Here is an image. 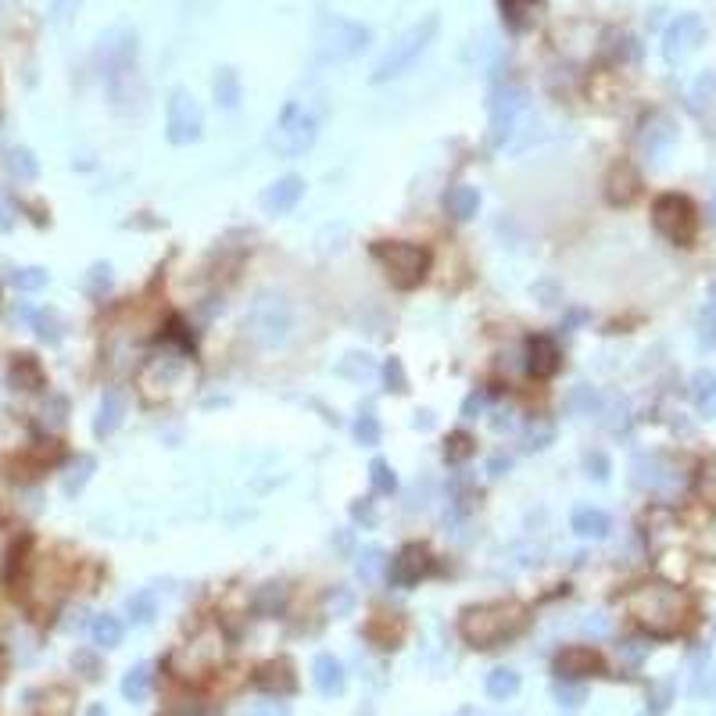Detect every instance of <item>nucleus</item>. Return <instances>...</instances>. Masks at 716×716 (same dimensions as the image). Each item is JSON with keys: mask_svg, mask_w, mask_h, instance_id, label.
Instances as JSON below:
<instances>
[{"mask_svg": "<svg viewBox=\"0 0 716 716\" xmlns=\"http://www.w3.org/2000/svg\"><path fill=\"white\" fill-rule=\"evenodd\" d=\"M623 606L652 638H674L691 623V598L670 584H638L634 591H627Z\"/></svg>", "mask_w": 716, "mask_h": 716, "instance_id": "obj_1", "label": "nucleus"}, {"mask_svg": "<svg viewBox=\"0 0 716 716\" xmlns=\"http://www.w3.org/2000/svg\"><path fill=\"white\" fill-rule=\"evenodd\" d=\"M527 623V609L520 602H484L462 613L459 634L473 648H495L502 641L516 638Z\"/></svg>", "mask_w": 716, "mask_h": 716, "instance_id": "obj_2", "label": "nucleus"}, {"mask_svg": "<svg viewBox=\"0 0 716 716\" xmlns=\"http://www.w3.org/2000/svg\"><path fill=\"white\" fill-rule=\"evenodd\" d=\"M290 330H294V312H290V301L283 298L280 290H262L255 294V301L244 312V333L248 341L262 351H273L280 344H287Z\"/></svg>", "mask_w": 716, "mask_h": 716, "instance_id": "obj_3", "label": "nucleus"}, {"mask_svg": "<svg viewBox=\"0 0 716 716\" xmlns=\"http://www.w3.org/2000/svg\"><path fill=\"white\" fill-rule=\"evenodd\" d=\"M222 659H226V634H222L215 623H208L187 645H179L176 652H172L169 670L176 677H183V681H201V677H208L212 670H219Z\"/></svg>", "mask_w": 716, "mask_h": 716, "instance_id": "obj_4", "label": "nucleus"}, {"mask_svg": "<svg viewBox=\"0 0 716 716\" xmlns=\"http://www.w3.org/2000/svg\"><path fill=\"white\" fill-rule=\"evenodd\" d=\"M373 258L384 265L387 280L398 290H412L427 280L430 273V251L412 240H376Z\"/></svg>", "mask_w": 716, "mask_h": 716, "instance_id": "obj_5", "label": "nucleus"}, {"mask_svg": "<svg viewBox=\"0 0 716 716\" xmlns=\"http://www.w3.org/2000/svg\"><path fill=\"white\" fill-rule=\"evenodd\" d=\"M652 226L670 244L688 248V244H695V233H699V212L684 194H663L652 205Z\"/></svg>", "mask_w": 716, "mask_h": 716, "instance_id": "obj_6", "label": "nucleus"}, {"mask_svg": "<svg viewBox=\"0 0 716 716\" xmlns=\"http://www.w3.org/2000/svg\"><path fill=\"white\" fill-rule=\"evenodd\" d=\"M187 358L179 355V351H162V355H151L140 369V391L147 394L151 401L158 398H172V394L183 391L187 384Z\"/></svg>", "mask_w": 716, "mask_h": 716, "instance_id": "obj_7", "label": "nucleus"}, {"mask_svg": "<svg viewBox=\"0 0 716 716\" xmlns=\"http://www.w3.org/2000/svg\"><path fill=\"white\" fill-rule=\"evenodd\" d=\"M205 133V111L187 90H172L169 108H165V137L176 147H190Z\"/></svg>", "mask_w": 716, "mask_h": 716, "instance_id": "obj_8", "label": "nucleus"}, {"mask_svg": "<svg viewBox=\"0 0 716 716\" xmlns=\"http://www.w3.org/2000/svg\"><path fill=\"white\" fill-rule=\"evenodd\" d=\"M316 137H319L316 119H312V115H308L301 104H287V108H283V115H280V122H276L273 147L280 154H287V158H298V154L312 151Z\"/></svg>", "mask_w": 716, "mask_h": 716, "instance_id": "obj_9", "label": "nucleus"}, {"mask_svg": "<svg viewBox=\"0 0 716 716\" xmlns=\"http://www.w3.org/2000/svg\"><path fill=\"white\" fill-rule=\"evenodd\" d=\"M434 29H437V22L434 18H427L423 26H416V29H409V33L401 36L398 43L391 47V54H387L380 65H376V83H384V79H391V76H398L401 69H409L412 61H416V54L423 51L430 43V36H434Z\"/></svg>", "mask_w": 716, "mask_h": 716, "instance_id": "obj_10", "label": "nucleus"}, {"mask_svg": "<svg viewBox=\"0 0 716 716\" xmlns=\"http://www.w3.org/2000/svg\"><path fill=\"white\" fill-rule=\"evenodd\" d=\"M430 570H434V559H430L427 548L405 545L391 559V566H387V577H391V584H398V588H412V584H419Z\"/></svg>", "mask_w": 716, "mask_h": 716, "instance_id": "obj_11", "label": "nucleus"}, {"mask_svg": "<svg viewBox=\"0 0 716 716\" xmlns=\"http://www.w3.org/2000/svg\"><path fill=\"white\" fill-rule=\"evenodd\" d=\"M602 656H598L591 645H570L555 656V674L563 681H580V677H595L602 674Z\"/></svg>", "mask_w": 716, "mask_h": 716, "instance_id": "obj_12", "label": "nucleus"}, {"mask_svg": "<svg viewBox=\"0 0 716 716\" xmlns=\"http://www.w3.org/2000/svg\"><path fill=\"white\" fill-rule=\"evenodd\" d=\"M559 366H563V351H559V344H555L552 337H545V333L530 337L527 341V373L534 376V380H552V376L559 373Z\"/></svg>", "mask_w": 716, "mask_h": 716, "instance_id": "obj_13", "label": "nucleus"}, {"mask_svg": "<svg viewBox=\"0 0 716 716\" xmlns=\"http://www.w3.org/2000/svg\"><path fill=\"white\" fill-rule=\"evenodd\" d=\"M305 197V179L301 176H280L276 183L262 190V208L265 215H287L298 208V201Z\"/></svg>", "mask_w": 716, "mask_h": 716, "instance_id": "obj_14", "label": "nucleus"}, {"mask_svg": "<svg viewBox=\"0 0 716 716\" xmlns=\"http://www.w3.org/2000/svg\"><path fill=\"white\" fill-rule=\"evenodd\" d=\"M126 405H129V394L122 387H108L101 394V405H97V416H94V434L97 437H111L115 430L122 427V419H126Z\"/></svg>", "mask_w": 716, "mask_h": 716, "instance_id": "obj_15", "label": "nucleus"}, {"mask_svg": "<svg viewBox=\"0 0 716 716\" xmlns=\"http://www.w3.org/2000/svg\"><path fill=\"white\" fill-rule=\"evenodd\" d=\"M255 688L265 691V695H276V699H283V695H290V691L298 688L294 666H290L287 659H273V663L258 666V670H255Z\"/></svg>", "mask_w": 716, "mask_h": 716, "instance_id": "obj_16", "label": "nucleus"}, {"mask_svg": "<svg viewBox=\"0 0 716 716\" xmlns=\"http://www.w3.org/2000/svg\"><path fill=\"white\" fill-rule=\"evenodd\" d=\"M520 108H523L520 90H509V94L495 97V104H491V147H502L505 140H509L512 122H516Z\"/></svg>", "mask_w": 716, "mask_h": 716, "instance_id": "obj_17", "label": "nucleus"}, {"mask_svg": "<svg viewBox=\"0 0 716 716\" xmlns=\"http://www.w3.org/2000/svg\"><path fill=\"white\" fill-rule=\"evenodd\" d=\"M638 190H641V176L627 162H620L613 172H609L606 197L613 201V205H631L634 197H638Z\"/></svg>", "mask_w": 716, "mask_h": 716, "instance_id": "obj_18", "label": "nucleus"}, {"mask_svg": "<svg viewBox=\"0 0 716 716\" xmlns=\"http://www.w3.org/2000/svg\"><path fill=\"white\" fill-rule=\"evenodd\" d=\"M11 384L18 387V391H43V384H47V376H43L40 362H36L33 355H15L11 358Z\"/></svg>", "mask_w": 716, "mask_h": 716, "instance_id": "obj_19", "label": "nucleus"}, {"mask_svg": "<svg viewBox=\"0 0 716 716\" xmlns=\"http://www.w3.org/2000/svg\"><path fill=\"white\" fill-rule=\"evenodd\" d=\"M312 681H316V688L323 691V695H341L344 691V666L341 659L333 656H316V663H312Z\"/></svg>", "mask_w": 716, "mask_h": 716, "instance_id": "obj_20", "label": "nucleus"}, {"mask_svg": "<svg viewBox=\"0 0 716 716\" xmlns=\"http://www.w3.org/2000/svg\"><path fill=\"white\" fill-rule=\"evenodd\" d=\"M444 208H448V215H452V219H459V222L473 219V215L480 212V190L459 183V187H452L448 194H444Z\"/></svg>", "mask_w": 716, "mask_h": 716, "instance_id": "obj_21", "label": "nucleus"}, {"mask_svg": "<svg viewBox=\"0 0 716 716\" xmlns=\"http://www.w3.org/2000/svg\"><path fill=\"white\" fill-rule=\"evenodd\" d=\"M4 169L15 179H26V183L40 176V162H36L33 151H26V147H11V151L4 154Z\"/></svg>", "mask_w": 716, "mask_h": 716, "instance_id": "obj_22", "label": "nucleus"}, {"mask_svg": "<svg viewBox=\"0 0 716 716\" xmlns=\"http://www.w3.org/2000/svg\"><path fill=\"white\" fill-rule=\"evenodd\" d=\"M541 4V0H498V8H502V18L509 29H527L530 18H534V8Z\"/></svg>", "mask_w": 716, "mask_h": 716, "instance_id": "obj_23", "label": "nucleus"}, {"mask_svg": "<svg viewBox=\"0 0 716 716\" xmlns=\"http://www.w3.org/2000/svg\"><path fill=\"white\" fill-rule=\"evenodd\" d=\"M573 530H577L580 537H606L609 516L602 509H577L573 512Z\"/></svg>", "mask_w": 716, "mask_h": 716, "instance_id": "obj_24", "label": "nucleus"}, {"mask_svg": "<svg viewBox=\"0 0 716 716\" xmlns=\"http://www.w3.org/2000/svg\"><path fill=\"white\" fill-rule=\"evenodd\" d=\"M151 684H154V674L151 666H133L126 674V681H122V695H126L129 702H144L147 695H151Z\"/></svg>", "mask_w": 716, "mask_h": 716, "instance_id": "obj_25", "label": "nucleus"}, {"mask_svg": "<svg viewBox=\"0 0 716 716\" xmlns=\"http://www.w3.org/2000/svg\"><path fill=\"white\" fill-rule=\"evenodd\" d=\"M387 573V559H384V552L376 545H369V548H362L358 552V577H362V584H376V580L384 577Z\"/></svg>", "mask_w": 716, "mask_h": 716, "instance_id": "obj_26", "label": "nucleus"}, {"mask_svg": "<svg viewBox=\"0 0 716 716\" xmlns=\"http://www.w3.org/2000/svg\"><path fill=\"white\" fill-rule=\"evenodd\" d=\"M94 469H97L94 455H76V459H72V466L65 469V495H79Z\"/></svg>", "mask_w": 716, "mask_h": 716, "instance_id": "obj_27", "label": "nucleus"}, {"mask_svg": "<svg viewBox=\"0 0 716 716\" xmlns=\"http://www.w3.org/2000/svg\"><path fill=\"white\" fill-rule=\"evenodd\" d=\"M520 691V674L516 670H495V674H487V695L495 702H505V699H512Z\"/></svg>", "mask_w": 716, "mask_h": 716, "instance_id": "obj_28", "label": "nucleus"}, {"mask_svg": "<svg viewBox=\"0 0 716 716\" xmlns=\"http://www.w3.org/2000/svg\"><path fill=\"white\" fill-rule=\"evenodd\" d=\"M90 638H94V645H101V648H115L122 641V623H119V616H97L94 623H90Z\"/></svg>", "mask_w": 716, "mask_h": 716, "instance_id": "obj_29", "label": "nucleus"}, {"mask_svg": "<svg viewBox=\"0 0 716 716\" xmlns=\"http://www.w3.org/2000/svg\"><path fill=\"white\" fill-rule=\"evenodd\" d=\"M473 452H477V441H473L466 430H455V434H448V441H444V462H452V466H462L466 459H473Z\"/></svg>", "mask_w": 716, "mask_h": 716, "instance_id": "obj_30", "label": "nucleus"}, {"mask_svg": "<svg viewBox=\"0 0 716 716\" xmlns=\"http://www.w3.org/2000/svg\"><path fill=\"white\" fill-rule=\"evenodd\" d=\"M126 613H129V620L133 623H151L154 616H158V595H154L151 588L137 591V595L126 602Z\"/></svg>", "mask_w": 716, "mask_h": 716, "instance_id": "obj_31", "label": "nucleus"}, {"mask_svg": "<svg viewBox=\"0 0 716 716\" xmlns=\"http://www.w3.org/2000/svg\"><path fill=\"white\" fill-rule=\"evenodd\" d=\"M555 437V427L548 423L545 416H530L527 419V430H523V441H527L530 452H541V448H548Z\"/></svg>", "mask_w": 716, "mask_h": 716, "instance_id": "obj_32", "label": "nucleus"}, {"mask_svg": "<svg viewBox=\"0 0 716 716\" xmlns=\"http://www.w3.org/2000/svg\"><path fill=\"white\" fill-rule=\"evenodd\" d=\"M401 620H391V616H376L373 623H369V638L376 641L380 648H394V641L401 638Z\"/></svg>", "mask_w": 716, "mask_h": 716, "instance_id": "obj_33", "label": "nucleus"}, {"mask_svg": "<svg viewBox=\"0 0 716 716\" xmlns=\"http://www.w3.org/2000/svg\"><path fill=\"white\" fill-rule=\"evenodd\" d=\"M369 480H373L376 495H394V491H398V477H394L391 462H384V459L369 462Z\"/></svg>", "mask_w": 716, "mask_h": 716, "instance_id": "obj_34", "label": "nucleus"}, {"mask_svg": "<svg viewBox=\"0 0 716 716\" xmlns=\"http://www.w3.org/2000/svg\"><path fill=\"white\" fill-rule=\"evenodd\" d=\"M215 101H219L222 108H237L240 104V79L233 76L230 69H222L219 76H215Z\"/></svg>", "mask_w": 716, "mask_h": 716, "instance_id": "obj_35", "label": "nucleus"}, {"mask_svg": "<svg viewBox=\"0 0 716 716\" xmlns=\"http://www.w3.org/2000/svg\"><path fill=\"white\" fill-rule=\"evenodd\" d=\"M283 598H287V591H283V584H265L262 591L255 595V613L262 616H276L283 609Z\"/></svg>", "mask_w": 716, "mask_h": 716, "instance_id": "obj_36", "label": "nucleus"}, {"mask_svg": "<svg viewBox=\"0 0 716 716\" xmlns=\"http://www.w3.org/2000/svg\"><path fill=\"white\" fill-rule=\"evenodd\" d=\"M11 283H15L18 290H29V294H33V290H43L47 283H51V273L40 269V265H29V269H15V273H11Z\"/></svg>", "mask_w": 716, "mask_h": 716, "instance_id": "obj_37", "label": "nucleus"}, {"mask_svg": "<svg viewBox=\"0 0 716 716\" xmlns=\"http://www.w3.org/2000/svg\"><path fill=\"white\" fill-rule=\"evenodd\" d=\"M337 373L348 376V380H355V384H362V380H369V376L376 373V366H373V358L369 355H348L341 366H337Z\"/></svg>", "mask_w": 716, "mask_h": 716, "instance_id": "obj_38", "label": "nucleus"}, {"mask_svg": "<svg viewBox=\"0 0 716 716\" xmlns=\"http://www.w3.org/2000/svg\"><path fill=\"white\" fill-rule=\"evenodd\" d=\"M33 326H36V333H40V337H43L47 344H58V341H61V330H65L54 308H43V312H36Z\"/></svg>", "mask_w": 716, "mask_h": 716, "instance_id": "obj_39", "label": "nucleus"}, {"mask_svg": "<svg viewBox=\"0 0 716 716\" xmlns=\"http://www.w3.org/2000/svg\"><path fill=\"white\" fill-rule=\"evenodd\" d=\"M355 441L362 444V448H376V444H380V419L369 409L355 419Z\"/></svg>", "mask_w": 716, "mask_h": 716, "instance_id": "obj_40", "label": "nucleus"}, {"mask_svg": "<svg viewBox=\"0 0 716 716\" xmlns=\"http://www.w3.org/2000/svg\"><path fill=\"white\" fill-rule=\"evenodd\" d=\"M351 609H355V591L344 588V584H337L333 591H326V613L333 616H348Z\"/></svg>", "mask_w": 716, "mask_h": 716, "instance_id": "obj_41", "label": "nucleus"}, {"mask_svg": "<svg viewBox=\"0 0 716 716\" xmlns=\"http://www.w3.org/2000/svg\"><path fill=\"white\" fill-rule=\"evenodd\" d=\"M108 287H111V265L108 262L90 265V273H86V290H90V294H104Z\"/></svg>", "mask_w": 716, "mask_h": 716, "instance_id": "obj_42", "label": "nucleus"}, {"mask_svg": "<svg viewBox=\"0 0 716 716\" xmlns=\"http://www.w3.org/2000/svg\"><path fill=\"white\" fill-rule=\"evenodd\" d=\"M384 380H387V387H391L394 394H405V391H409V376H405V369H401L398 358H387Z\"/></svg>", "mask_w": 716, "mask_h": 716, "instance_id": "obj_43", "label": "nucleus"}, {"mask_svg": "<svg viewBox=\"0 0 716 716\" xmlns=\"http://www.w3.org/2000/svg\"><path fill=\"white\" fill-rule=\"evenodd\" d=\"M11 226H15V208H11L8 197L0 194V233H8Z\"/></svg>", "mask_w": 716, "mask_h": 716, "instance_id": "obj_44", "label": "nucleus"}, {"mask_svg": "<svg viewBox=\"0 0 716 716\" xmlns=\"http://www.w3.org/2000/svg\"><path fill=\"white\" fill-rule=\"evenodd\" d=\"M480 409H484V394H469V398L462 401V416L466 419H477Z\"/></svg>", "mask_w": 716, "mask_h": 716, "instance_id": "obj_45", "label": "nucleus"}, {"mask_svg": "<svg viewBox=\"0 0 716 716\" xmlns=\"http://www.w3.org/2000/svg\"><path fill=\"white\" fill-rule=\"evenodd\" d=\"M512 416H516L512 409H495V412H491V427H495V430H509L512 423H516Z\"/></svg>", "mask_w": 716, "mask_h": 716, "instance_id": "obj_46", "label": "nucleus"}, {"mask_svg": "<svg viewBox=\"0 0 716 716\" xmlns=\"http://www.w3.org/2000/svg\"><path fill=\"white\" fill-rule=\"evenodd\" d=\"M588 469H595V473H591V477H595V480H606L609 462L602 459V455H588Z\"/></svg>", "mask_w": 716, "mask_h": 716, "instance_id": "obj_47", "label": "nucleus"}, {"mask_svg": "<svg viewBox=\"0 0 716 716\" xmlns=\"http://www.w3.org/2000/svg\"><path fill=\"white\" fill-rule=\"evenodd\" d=\"M76 666H83L86 677H97V659L90 656V652H79V656H76Z\"/></svg>", "mask_w": 716, "mask_h": 716, "instance_id": "obj_48", "label": "nucleus"}, {"mask_svg": "<svg viewBox=\"0 0 716 716\" xmlns=\"http://www.w3.org/2000/svg\"><path fill=\"white\" fill-rule=\"evenodd\" d=\"M509 466H512V462L505 459V455H495V459H491V466H487V469H491V477H502V473H505V469H509Z\"/></svg>", "mask_w": 716, "mask_h": 716, "instance_id": "obj_49", "label": "nucleus"}, {"mask_svg": "<svg viewBox=\"0 0 716 716\" xmlns=\"http://www.w3.org/2000/svg\"><path fill=\"white\" fill-rule=\"evenodd\" d=\"M416 427H423V430H430V427H434V412H427V409H423V412H416Z\"/></svg>", "mask_w": 716, "mask_h": 716, "instance_id": "obj_50", "label": "nucleus"}, {"mask_svg": "<svg viewBox=\"0 0 716 716\" xmlns=\"http://www.w3.org/2000/svg\"><path fill=\"white\" fill-rule=\"evenodd\" d=\"M86 716H108V713H104V706H94V709H90V713H86Z\"/></svg>", "mask_w": 716, "mask_h": 716, "instance_id": "obj_51", "label": "nucleus"}, {"mask_svg": "<svg viewBox=\"0 0 716 716\" xmlns=\"http://www.w3.org/2000/svg\"><path fill=\"white\" fill-rule=\"evenodd\" d=\"M4 520H8V516H4V505H0V527H4Z\"/></svg>", "mask_w": 716, "mask_h": 716, "instance_id": "obj_52", "label": "nucleus"}]
</instances>
